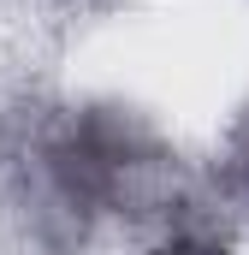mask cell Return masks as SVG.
<instances>
[{"mask_svg":"<svg viewBox=\"0 0 249 255\" xmlns=\"http://www.w3.org/2000/svg\"><path fill=\"white\" fill-rule=\"evenodd\" d=\"M238 160H244V172H249V136H244V154H238Z\"/></svg>","mask_w":249,"mask_h":255,"instance_id":"6da1fadb","label":"cell"}]
</instances>
